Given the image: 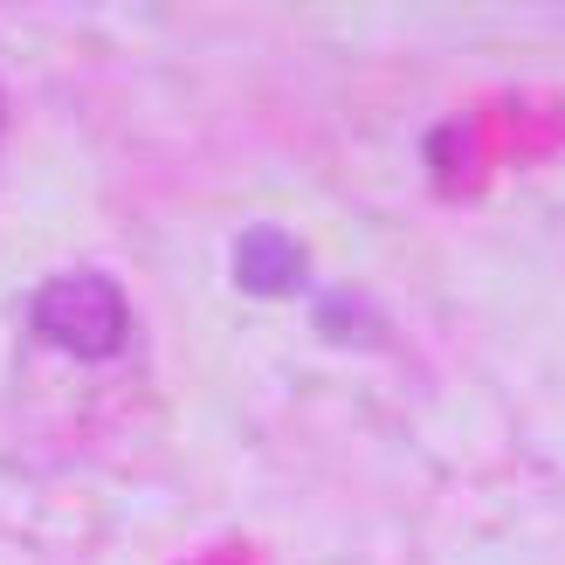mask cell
Wrapping results in <instances>:
<instances>
[{"label":"cell","mask_w":565,"mask_h":565,"mask_svg":"<svg viewBox=\"0 0 565 565\" xmlns=\"http://www.w3.org/2000/svg\"><path fill=\"white\" fill-rule=\"evenodd\" d=\"M35 338L55 345V352H70V359H83V365H104V359H118L125 338H131V303L104 269H70V276L42 282Z\"/></svg>","instance_id":"obj_1"},{"label":"cell","mask_w":565,"mask_h":565,"mask_svg":"<svg viewBox=\"0 0 565 565\" xmlns=\"http://www.w3.org/2000/svg\"><path fill=\"white\" fill-rule=\"evenodd\" d=\"M303 248H297V235H282V228H248L242 242H235V282L248 297H290V290H303Z\"/></svg>","instance_id":"obj_2"}]
</instances>
